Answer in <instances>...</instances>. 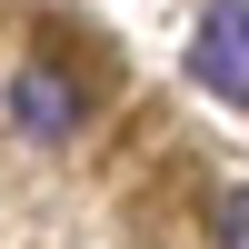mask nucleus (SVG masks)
Returning a JSON list of instances; mask_svg holds the SVG:
<instances>
[{"mask_svg":"<svg viewBox=\"0 0 249 249\" xmlns=\"http://www.w3.org/2000/svg\"><path fill=\"white\" fill-rule=\"evenodd\" d=\"M190 80L230 110H249V0H210V20L190 30Z\"/></svg>","mask_w":249,"mask_h":249,"instance_id":"f257e3e1","label":"nucleus"},{"mask_svg":"<svg viewBox=\"0 0 249 249\" xmlns=\"http://www.w3.org/2000/svg\"><path fill=\"white\" fill-rule=\"evenodd\" d=\"M10 120H20L30 140H70V130H80V90H70L60 70H20V80H10Z\"/></svg>","mask_w":249,"mask_h":249,"instance_id":"f03ea898","label":"nucleus"},{"mask_svg":"<svg viewBox=\"0 0 249 249\" xmlns=\"http://www.w3.org/2000/svg\"><path fill=\"white\" fill-rule=\"evenodd\" d=\"M219 249H249V190L219 199Z\"/></svg>","mask_w":249,"mask_h":249,"instance_id":"7ed1b4c3","label":"nucleus"}]
</instances>
